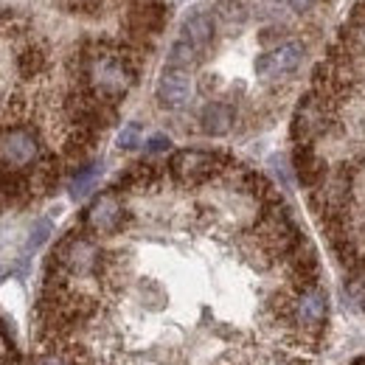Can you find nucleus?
<instances>
[{
	"mask_svg": "<svg viewBox=\"0 0 365 365\" xmlns=\"http://www.w3.org/2000/svg\"><path fill=\"white\" fill-rule=\"evenodd\" d=\"M85 76H88V93L101 98L104 104H113L133 91L138 68L130 53L115 48H101L85 59Z\"/></svg>",
	"mask_w": 365,
	"mask_h": 365,
	"instance_id": "1",
	"label": "nucleus"
},
{
	"mask_svg": "<svg viewBox=\"0 0 365 365\" xmlns=\"http://www.w3.org/2000/svg\"><path fill=\"white\" fill-rule=\"evenodd\" d=\"M0 160L14 169L23 172L29 166H34L40 160V138L29 127H11L6 133H0Z\"/></svg>",
	"mask_w": 365,
	"mask_h": 365,
	"instance_id": "2",
	"label": "nucleus"
},
{
	"mask_svg": "<svg viewBox=\"0 0 365 365\" xmlns=\"http://www.w3.org/2000/svg\"><path fill=\"white\" fill-rule=\"evenodd\" d=\"M169 169L180 182L197 185V182L211 180L222 169V158L214 152H202V149H180L172 155Z\"/></svg>",
	"mask_w": 365,
	"mask_h": 365,
	"instance_id": "3",
	"label": "nucleus"
},
{
	"mask_svg": "<svg viewBox=\"0 0 365 365\" xmlns=\"http://www.w3.org/2000/svg\"><path fill=\"white\" fill-rule=\"evenodd\" d=\"M304 53H307L304 43L287 40V43L270 48L267 53H262L256 59V73L262 79H284V76H289V73H295L301 68Z\"/></svg>",
	"mask_w": 365,
	"mask_h": 365,
	"instance_id": "4",
	"label": "nucleus"
},
{
	"mask_svg": "<svg viewBox=\"0 0 365 365\" xmlns=\"http://www.w3.org/2000/svg\"><path fill=\"white\" fill-rule=\"evenodd\" d=\"M56 262H59L68 273L88 275V273H93V270H98L101 253H98V247L93 245L91 239H85V236H71V239H65V242L59 245Z\"/></svg>",
	"mask_w": 365,
	"mask_h": 365,
	"instance_id": "5",
	"label": "nucleus"
},
{
	"mask_svg": "<svg viewBox=\"0 0 365 365\" xmlns=\"http://www.w3.org/2000/svg\"><path fill=\"white\" fill-rule=\"evenodd\" d=\"M329 127V98L323 96H304L298 110H295V121H292V135L298 140H312Z\"/></svg>",
	"mask_w": 365,
	"mask_h": 365,
	"instance_id": "6",
	"label": "nucleus"
},
{
	"mask_svg": "<svg viewBox=\"0 0 365 365\" xmlns=\"http://www.w3.org/2000/svg\"><path fill=\"white\" fill-rule=\"evenodd\" d=\"M85 222L96 233H115V230L121 228V222H124V205H121V200L113 191L98 194L91 202L88 214H85Z\"/></svg>",
	"mask_w": 365,
	"mask_h": 365,
	"instance_id": "7",
	"label": "nucleus"
},
{
	"mask_svg": "<svg viewBox=\"0 0 365 365\" xmlns=\"http://www.w3.org/2000/svg\"><path fill=\"white\" fill-rule=\"evenodd\" d=\"M155 96H158L160 107H166V110H180V107H185L188 98H191V76H188V71L163 68V73L158 79Z\"/></svg>",
	"mask_w": 365,
	"mask_h": 365,
	"instance_id": "8",
	"label": "nucleus"
},
{
	"mask_svg": "<svg viewBox=\"0 0 365 365\" xmlns=\"http://www.w3.org/2000/svg\"><path fill=\"white\" fill-rule=\"evenodd\" d=\"M214 34H217V20H214V14H208V11H194V14H188L180 26V40L188 43L191 48H197L200 53H205V51L211 48Z\"/></svg>",
	"mask_w": 365,
	"mask_h": 365,
	"instance_id": "9",
	"label": "nucleus"
},
{
	"mask_svg": "<svg viewBox=\"0 0 365 365\" xmlns=\"http://www.w3.org/2000/svg\"><path fill=\"white\" fill-rule=\"evenodd\" d=\"M326 315H329V304H326V295L320 289H307L298 304H295V318L304 329L309 331H318L326 323Z\"/></svg>",
	"mask_w": 365,
	"mask_h": 365,
	"instance_id": "10",
	"label": "nucleus"
},
{
	"mask_svg": "<svg viewBox=\"0 0 365 365\" xmlns=\"http://www.w3.org/2000/svg\"><path fill=\"white\" fill-rule=\"evenodd\" d=\"M233 118H236V113H233L230 104H225V101H211L200 113V127H202L205 135H214V138L228 135L230 130H233Z\"/></svg>",
	"mask_w": 365,
	"mask_h": 365,
	"instance_id": "11",
	"label": "nucleus"
},
{
	"mask_svg": "<svg viewBox=\"0 0 365 365\" xmlns=\"http://www.w3.org/2000/svg\"><path fill=\"white\" fill-rule=\"evenodd\" d=\"M295 172H298L301 182H307V185H315V182L323 180V175H326V172H323V163L312 155L309 146H301V149H298V155H295Z\"/></svg>",
	"mask_w": 365,
	"mask_h": 365,
	"instance_id": "12",
	"label": "nucleus"
},
{
	"mask_svg": "<svg viewBox=\"0 0 365 365\" xmlns=\"http://www.w3.org/2000/svg\"><path fill=\"white\" fill-rule=\"evenodd\" d=\"M202 59V53L197 51V48H191L188 43H182L178 40L172 51H169V62H166V68H178V71H191L197 62Z\"/></svg>",
	"mask_w": 365,
	"mask_h": 365,
	"instance_id": "13",
	"label": "nucleus"
},
{
	"mask_svg": "<svg viewBox=\"0 0 365 365\" xmlns=\"http://www.w3.org/2000/svg\"><path fill=\"white\" fill-rule=\"evenodd\" d=\"M46 51L37 46L26 48L20 56H17V71L26 76V79H31V76H37V73H43L46 71Z\"/></svg>",
	"mask_w": 365,
	"mask_h": 365,
	"instance_id": "14",
	"label": "nucleus"
},
{
	"mask_svg": "<svg viewBox=\"0 0 365 365\" xmlns=\"http://www.w3.org/2000/svg\"><path fill=\"white\" fill-rule=\"evenodd\" d=\"M245 17H247V9L242 0H220L214 9V20H225L228 26L245 23Z\"/></svg>",
	"mask_w": 365,
	"mask_h": 365,
	"instance_id": "15",
	"label": "nucleus"
},
{
	"mask_svg": "<svg viewBox=\"0 0 365 365\" xmlns=\"http://www.w3.org/2000/svg\"><path fill=\"white\" fill-rule=\"evenodd\" d=\"M98 175H101V166H96V163H93V166H85L82 172H76V178H73V182H71V194H73L76 200L85 197L93 185H96Z\"/></svg>",
	"mask_w": 365,
	"mask_h": 365,
	"instance_id": "16",
	"label": "nucleus"
},
{
	"mask_svg": "<svg viewBox=\"0 0 365 365\" xmlns=\"http://www.w3.org/2000/svg\"><path fill=\"white\" fill-rule=\"evenodd\" d=\"M71 14H82V17H98L104 9V0H59Z\"/></svg>",
	"mask_w": 365,
	"mask_h": 365,
	"instance_id": "17",
	"label": "nucleus"
},
{
	"mask_svg": "<svg viewBox=\"0 0 365 365\" xmlns=\"http://www.w3.org/2000/svg\"><path fill=\"white\" fill-rule=\"evenodd\" d=\"M26 26H29V20L26 17H20L17 11H3L0 14V34L3 37H14V34H23L26 31Z\"/></svg>",
	"mask_w": 365,
	"mask_h": 365,
	"instance_id": "18",
	"label": "nucleus"
},
{
	"mask_svg": "<svg viewBox=\"0 0 365 365\" xmlns=\"http://www.w3.org/2000/svg\"><path fill=\"white\" fill-rule=\"evenodd\" d=\"M51 230H53L51 220H37V222H34V228H31V233H29L26 250H29V253H34L37 247H43V245L48 242V236H51Z\"/></svg>",
	"mask_w": 365,
	"mask_h": 365,
	"instance_id": "19",
	"label": "nucleus"
},
{
	"mask_svg": "<svg viewBox=\"0 0 365 365\" xmlns=\"http://www.w3.org/2000/svg\"><path fill=\"white\" fill-rule=\"evenodd\" d=\"M138 143H140V127L138 124L124 127L121 135H118V149H135Z\"/></svg>",
	"mask_w": 365,
	"mask_h": 365,
	"instance_id": "20",
	"label": "nucleus"
},
{
	"mask_svg": "<svg viewBox=\"0 0 365 365\" xmlns=\"http://www.w3.org/2000/svg\"><path fill=\"white\" fill-rule=\"evenodd\" d=\"M349 289H351V295L360 301V307H365V270H357V273H354Z\"/></svg>",
	"mask_w": 365,
	"mask_h": 365,
	"instance_id": "21",
	"label": "nucleus"
},
{
	"mask_svg": "<svg viewBox=\"0 0 365 365\" xmlns=\"http://www.w3.org/2000/svg\"><path fill=\"white\" fill-rule=\"evenodd\" d=\"M169 146H172V140L166 135H152L146 140V149H149V152H163V149H169Z\"/></svg>",
	"mask_w": 365,
	"mask_h": 365,
	"instance_id": "22",
	"label": "nucleus"
},
{
	"mask_svg": "<svg viewBox=\"0 0 365 365\" xmlns=\"http://www.w3.org/2000/svg\"><path fill=\"white\" fill-rule=\"evenodd\" d=\"M315 3H318V0H289V6H292L295 11H309Z\"/></svg>",
	"mask_w": 365,
	"mask_h": 365,
	"instance_id": "23",
	"label": "nucleus"
},
{
	"mask_svg": "<svg viewBox=\"0 0 365 365\" xmlns=\"http://www.w3.org/2000/svg\"><path fill=\"white\" fill-rule=\"evenodd\" d=\"M40 365H68V363H65L62 357H46V360H43Z\"/></svg>",
	"mask_w": 365,
	"mask_h": 365,
	"instance_id": "24",
	"label": "nucleus"
},
{
	"mask_svg": "<svg viewBox=\"0 0 365 365\" xmlns=\"http://www.w3.org/2000/svg\"><path fill=\"white\" fill-rule=\"evenodd\" d=\"M6 275H9V270H6V267H3V264H0V284H3V281H6Z\"/></svg>",
	"mask_w": 365,
	"mask_h": 365,
	"instance_id": "25",
	"label": "nucleus"
}]
</instances>
